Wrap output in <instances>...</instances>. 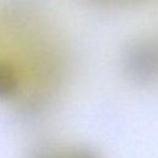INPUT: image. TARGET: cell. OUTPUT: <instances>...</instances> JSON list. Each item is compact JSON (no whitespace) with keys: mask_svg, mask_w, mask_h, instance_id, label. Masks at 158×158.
Segmentation results:
<instances>
[{"mask_svg":"<svg viewBox=\"0 0 158 158\" xmlns=\"http://www.w3.org/2000/svg\"><path fill=\"white\" fill-rule=\"evenodd\" d=\"M126 70L139 81H149L158 77V49L147 43L135 44L125 58Z\"/></svg>","mask_w":158,"mask_h":158,"instance_id":"1","label":"cell"},{"mask_svg":"<svg viewBox=\"0 0 158 158\" xmlns=\"http://www.w3.org/2000/svg\"><path fill=\"white\" fill-rule=\"evenodd\" d=\"M17 89V77L14 69L0 62V99H7L15 94Z\"/></svg>","mask_w":158,"mask_h":158,"instance_id":"2","label":"cell"},{"mask_svg":"<svg viewBox=\"0 0 158 158\" xmlns=\"http://www.w3.org/2000/svg\"><path fill=\"white\" fill-rule=\"evenodd\" d=\"M62 158H100L95 152L86 148H75L62 156Z\"/></svg>","mask_w":158,"mask_h":158,"instance_id":"3","label":"cell"}]
</instances>
